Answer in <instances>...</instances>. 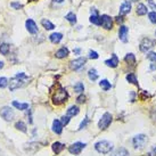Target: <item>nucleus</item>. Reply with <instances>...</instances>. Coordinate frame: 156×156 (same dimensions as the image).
Segmentation results:
<instances>
[{"label": "nucleus", "mask_w": 156, "mask_h": 156, "mask_svg": "<svg viewBox=\"0 0 156 156\" xmlns=\"http://www.w3.org/2000/svg\"><path fill=\"white\" fill-rule=\"evenodd\" d=\"M147 11H148V9L144 3H138V6H137V15L144 16V15L147 14Z\"/></svg>", "instance_id": "17"}, {"label": "nucleus", "mask_w": 156, "mask_h": 156, "mask_svg": "<svg viewBox=\"0 0 156 156\" xmlns=\"http://www.w3.org/2000/svg\"><path fill=\"white\" fill-rule=\"evenodd\" d=\"M155 35H156V31H155Z\"/></svg>", "instance_id": "51"}, {"label": "nucleus", "mask_w": 156, "mask_h": 156, "mask_svg": "<svg viewBox=\"0 0 156 156\" xmlns=\"http://www.w3.org/2000/svg\"><path fill=\"white\" fill-rule=\"evenodd\" d=\"M105 64H106L108 67H113V68H114V67H118V65H119V57H118L115 54H113L109 59L105 61Z\"/></svg>", "instance_id": "14"}, {"label": "nucleus", "mask_w": 156, "mask_h": 156, "mask_svg": "<svg viewBox=\"0 0 156 156\" xmlns=\"http://www.w3.org/2000/svg\"><path fill=\"white\" fill-rule=\"evenodd\" d=\"M64 147H65V146H64L63 144H61V142H58V141H56V142H54V144L51 145L53 152H54L55 154H59L63 149H64Z\"/></svg>", "instance_id": "18"}, {"label": "nucleus", "mask_w": 156, "mask_h": 156, "mask_svg": "<svg viewBox=\"0 0 156 156\" xmlns=\"http://www.w3.org/2000/svg\"><path fill=\"white\" fill-rule=\"evenodd\" d=\"M29 1H34V0H29Z\"/></svg>", "instance_id": "50"}, {"label": "nucleus", "mask_w": 156, "mask_h": 156, "mask_svg": "<svg viewBox=\"0 0 156 156\" xmlns=\"http://www.w3.org/2000/svg\"><path fill=\"white\" fill-rule=\"evenodd\" d=\"M7 86H8V80L6 78L0 76V88H6Z\"/></svg>", "instance_id": "35"}, {"label": "nucleus", "mask_w": 156, "mask_h": 156, "mask_svg": "<svg viewBox=\"0 0 156 156\" xmlns=\"http://www.w3.org/2000/svg\"><path fill=\"white\" fill-rule=\"evenodd\" d=\"M114 156H129V152H128L125 148L121 147V148H119V149L115 152Z\"/></svg>", "instance_id": "32"}, {"label": "nucleus", "mask_w": 156, "mask_h": 156, "mask_svg": "<svg viewBox=\"0 0 156 156\" xmlns=\"http://www.w3.org/2000/svg\"><path fill=\"white\" fill-rule=\"evenodd\" d=\"M128 34H129V28L125 25H121L119 30V38L122 42H128Z\"/></svg>", "instance_id": "11"}, {"label": "nucleus", "mask_w": 156, "mask_h": 156, "mask_svg": "<svg viewBox=\"0 0 156 156\" xmlns=\"http://www.w3.org/2000/svg\"><path fill=\"white\" fill-rule=\"evenodd\" d=\"M3 67V62H0V70Z\"/></svg>", "instance_id": "47"}, {"label": "nucleus", "mask_w": 156, "mask_h": 156, "mask_svg": "<svg viewBox=\"0 0 156 156\" xmlns=\"http://www.w3.org/2000/svg\"><path fill=\"white\" fill-rule=\"evenodd\" d=\"M90 22L95 25H101V18L98 16V14H91Z\"/></svg>", "instance_id": "24"}, {"label": "nucleus", "mask_w": 156, "mask_h": 156, "mask_svg": "<svg viewBox=\"0 0 156 156\" xmlns=\"http://www.w3.org/2000/svg\"><path fill=\"white\" fill-rule=\"evenodd\" d=\"M95 149L100 154H108L113 149V144L107 140H100L95 144Z\"/></svg>", "instance_id": "2"}, {"label": "nucleus", "mask_w": 156, "mask_h": 156, "mask_svg": "<svg viewBox=\"0 0 156 156\" xmlns=\"http://www.w3.org/2000/svg\"><path fill=\"white\" fill-rule=\"evenodd\" d=\"M54 1H55V2H58V3H61V2H63L64 0H54Z\"/></svg>", "instance_id": "46"}, {"label": "nucleus", "mask_w": 156, "mask_h": 156, "mask_svg": "<svg viewBox=\"0 0 156 156\" xmlns=\"http://www.w3.org/2000/svg\"><path fill=\"white\" fill-rule=\"evenodd\" d=\"M65 20L68 21L71 24H75L76 23V16L74 13H68L66 16H65Z\"/></svg>", "instance_id": "27"}, {"label": "nucleus", "mask_w": 156, "mask_h": 156, "mask_svg": "<svg viewBox=\"0 0 156 156\" xmlns=\"http://www.w3.org/2000/svg\"><path fill=\"white\" fill-rule=\"evenodd\" d=\"M68 98V94L66 91V89H64L62 87H58V89L56 90V93L53 95V104L58 106L64 104Z\"/></svg>", "instance_id": "1"}, {"label": "nucleus", "mask_w": 156, "mask_h": 156, "mask_svg": "<svg viewBox=\"0 0 156 156\" xmlns=\"http://www.w3.org/2000/svg\"><path fill=\"white\" fill-rule=\"evenodd\" d=\"M49 39H50V41H51L53 43H55V45H56V43H59L63 39V34L59 33V32H54V33H51V34L49 35Z\"/></svg>", "instance_id": "16"}, {"label": "nucleus", "mask_w": 156, "mask_h": 156, "mask_svg": "<svg viewBox=\"0 0 156 156\" xmlns=\"http://www.w3.org/2000/svg\"><path fill=\"white\" fill-rule=\"evenodd\" d=\"M112 119H113V116H112L111 113H105V114L101 116V119L99 120V122H98V128H99L100 130L107 129V128L109 126V124L112 123Z\"/></svg>", "instance_id": "4"}, {"label": "nucleus", "mask_w": 156, "mask_h": 156, "mask_svg": "<svg viewBox=\"0 0 156 156\" xmlns=\"http://www.w3.org/2000/svg\"><path fill=\"white\" fill-rule=\"evenodd\" d=\"M99 57V55L96 53V51H94V50H90L89 51V58H91V59H97Z\"/></svg>", "instance_id": "37"}, {"label": "nucleus", "mask_w": 156, "mask_h": 156, "mask_svg": "<svg viewBox=\"0 0 156 156\" xmlns=\"http://www.w3.org/2000/svg\"><path fill=\"white\" fill-rule=\"evenodd\" d=\"M79 112H80L79 107L73 105V106H71V107L67 109L66 115H68V116H75V115H78V114H79Z\"/></svg>", "instance_id": "22"}, {"label": "nucleus", "mask_w": 156, "mask_h": 156, "mask_svg": "<svg viewBox=\"0 0 156 156\" xmlns=\"http://www.w3.org/2000/svg\"><path fill=\"white\" fill-rule=\"evenodd\" d=\"M152 119H153L154 122H156V109H154V111L152 112Z\"/></svg>", "instance_id": "44"}, {"label": "nucleus", "mask_w": 156, "mask_h": 156, "mask_svg": "<svg viewBox=\"0 0 156 156\" xmlns=\"http://www.w3.org/2000/svg\"><path fill=\"white\" fill-rule=\"evenodd\" d=\"M74 90H75V93H78V94H82V93L84 91V86H83V83H82V82H78V83L74 86Z\"/></svg>", "instance_id": "31"}, {"label": "nucleus", "mask_w": 156, "mask_h": 156, "mask_svg": "<svg viewBox=\"0 0 156 156\" xmlns=\"http://www.w3.org/2000/svg\"><path fill=\"white\" fill-rule=\"evenodd\" d=\"M68 55V49L66 47H62L61 49H58L56 51V57L57 58H65Z\"/></svg>", "instance_id": "19"}, {"label": "nucleus", "mask_w": 156, "mask_h": 156, "mask_svg": "<svg viewBox=\"0 0 156 156\" xmlns=\"http://www.w3.org/2000/svg\"><path fill=\"white\" fill-rule=\"evenodd\" d=\"M131 11V2L129 0H125L122 2L121 7H120V14L121 15H126Z\"/></svg>", "instance_id": "13"}, {"label": "nucleus", "mask_w": 156, "mask_h": 156, "mask_svg": "<svg viewBox=\"0 0 156 156\" xmlns=\"http://www.w3.org/2000/svg\"><path fill=\"white\" fill-rule=\"evenodd\" d=\"M16 76H17V78H20V79H22V80H26V79H29V76H28L25 73H23V72L17 73V74H16Z\"/></svg>", "instance_id": "40"}, {"label": "nucleus", "mask_w": 156, "mask_h": 156, "mask_svg": "<svg viewBox=\"0 0 156 156\" xmlns=\"http://www.w3.org/2000/svg\"><path fill=\"white\" fill-rule=\"evenodd\" d=\"M9 49H10V47H9L8 43H1L0 45V53H1V55L7 56L9 54Z\"/></svg>", "instance_id": "26"}, {"label": "nucleus", "mask_w": 156, "mask_h": 156, "mask_svg": "<svg viewBox=\"0 0 156 156\" xmlns=\"http://www.w3.org/2000/svg\"><path fill=\"white\" fill-rule=\"evenodd\" d=\"M154 45H155V41L154 40H151V39H148V38H145V39H142V41L140 42V51H142V53H147L152 47H154Z\"/></svg>", "instance_id": "6"}, {"label": "nucleus", "mask_w": 156, "mask_h": 156, "mask_svg": "<svg viewBox=\"0 0 156 156\" xmlns=\"http://www.w3.org/2000/svg\"><path fill=\"white\" fill-rule=\"evenodd\" d=\"M15 128H16L17 130L22 131V132H26V131H28V129H26V124H25L24 122H22V121H18V122H16V124H15Z\"/></svg>", "instance_id": "29"}, {"label": "nucleus", "mask_w": 156, "mask_h": 156, "mask_svg": "<svg viewBox=\"0 0 156 156\" xmlns=\"http://www.w3.org/2000/svg\"><path fill=\"white\" fill-rule=\"evenodd\" d=\"M25 25H26V30L29 31V33L35 34V33L38 32V26H36V24H35V22H34L33 20H31V18L26 20Z\"/></svg>", "instance_id": "12"}, {"label": "nucleus", "mask_w": 156, "mask_h": 156, "mask_svg": "<svg viewBox=\"0 0 156 156\" xmlns=\"http://www.w3.org/2000/svg\"><path fill=\"white\" fill-rule=\"evenodd\" d=\"M148 5H149V7H151L152 9H156V3L153 0H148Z\"/></svg>", "instance_id": "43"}, {"label": "nucleus", "mask_w": 156, "mask_h": 156, "mask_svg": "<svg viewBox=\"0 0 156 156\" xmlns=\"http://www.w3.org/2000/svg\"><path fill=\"white\" fill-rule=\"evenodd\" d=\"M86 146H87V145H86L84 142L78 141V142L72 144V145L68 147V152H70L71 154H73V155H79V154L82 152V149H83Z\"/></svg>", "instance_id": "5"}, {"label": "nucleus", "mask_w": 156, "mask_h": 156, "mask_svg": "<svg viewBox=\"0 0 156 156\" xmlns=\"http://www.w3.org/2000/svg\"><path fill=\"white\" fill-rule=\"evenodd\" d=\"M148 18L153 24H156V11H151L148 14Z\"/></svg>", "instance_id": "34"}, {"label": "nucleus", "mask_w": 156, "mask_h": 156, "mask_svg": "<svg viewBox=\"0 0 156 156\" xmlns=\"http://www.w3.org/2000/svg\"><path fill=\"white\" fill-rule=\"evenodd\" d=\"M115 21H116V23H122V22H123V15L116 16V17H115Z\"/></svg>", "instance_id": "42"}, {"label": "nucleus", "mask_w": 156, "mask_h": 156, "mask_svg": "<svg viewBox=\"0 0 156 156\" xmlns=\"http://www.w3.org/2000/svg\"><path fill=\"white\" fill-rule=\"evenodd\" d=\"M101 26L105 29V30H111L113 28V21H112V17L104 14L101 15Z\"/></svg>", "instance_id": "10"}, {"label": "nucleus", "mask_w": 156, "mask_h": 156, "mask_svg": "<svg viewBox=\"0 0 156 156\" xmlns=\"http://www.w3.org/2000/svg\"><path fill=\"white\" fill-rule=\"evenodd\" d=\"M86 61H87L86 58L79 57V58H76V59H74V61H72V62L70 63V67H71V70H73V71H79L80 68H82V67L84 66Z\"/></svg>", "instance_id": "8"}, {"label": "nucleus", "mask_w": 156, "mask_h": 156, "mask_svg": "<svg viewBox=\"0 0 156 156\" xmlns=\"http://www.w3.org/2000/svg\"><path fill=\"white\" fill-rule=\"evenodd\" d=\"M23 83H24V82H23L22 79L15 76V78L10 79V82H9V90H10V91H15L16 89L21 88V87L23 86Z\"/></svg>", "instance_id": "9"}, {"label": "nucleus", "mask_w": 156, "mask_h": 156, "mask_svg": "<svg viewBox=\"0 0 156 156\" xmlns=\"http://www.w3.org/2000/svg\"><path fill=\"white\" fill-rule=\"evenodd\" d=\"M147 58H148L151 62L156 63V53H154V51H149V53H147Z\"/></svg>", "instance_id": "33"}, {"label": "nucleus", "mask_w": 156, "mask_h": 156, "mask_svg": "<svg viewBox=\"0 0 156 156\" xmlns=\"http://www.w3.org/2000/svg\"><path fill=\"white\" fill-rule=\"evenodd\" d=\"M145 156H154L153 154H147V155H145Z\"/></svg>", "instance_id": "48"}, {"label": "nucleus", "mask_w": 156, "mask_h": 156, "mask_svg": "<svg viewBox=\"0 0 156 156\" xmlns=\"http://www.w3.org/2000/svg\"><path fill=\"white\" fill-rule=\"evenodd\" d=\"M0 115L2 116V119H5L6 121H11L14 119V111L8 107V106H5L0 109Z\"/></svg>", "instance_id": "7"}, {"label": "nucleus", "mask_w": 156, "mask_h": 156, "mask_svg": "<svg viewBox=\"0 0 156 156\" xmlns=\"http://www.w3.org/2000/svg\"><path fill=\"white\" fill-rule=\"evenodd\" d=\"M147 141H148V138L145 134H137L132 139V144H133V147L136 149H142Z\"/></svg>", "instance_id": "3"}, {"label": "nucleus", "mask_w": 156, "mask_h": 156, "mask_svg": "<svg viewBox=\"0 0 156 156\" xmlns=\"http://www.w3.org/2000/svg\"><path fill=\"white\" fill-rule=\"evenodd\" d=\"M73 53H74L75 55H79V54L81 53V49H80V48H76V49H74V50H73Z\"/></svg>", "instance_id": "45"}, {"label": "nucleus", "mask_w": 156, "mask_h": 156, "mask_svg": "<svg viewBox=\"0 0 156 156\" xmlns=\"http://www.w3.org/2000/svg\"><path fill=\"white\" fill-rule=\"evenodd\" d=\"M71 116H68V115H66V116H62V120H61V122L63 123V125H66L68 122H70V119Z\"/></svg>", "instance_id": "38"}, {"label": "nucleus", "mask_w": 156, "mask_h": 156, "mask_svg": "<svg viewBox=\"0 0 156 156\" xmlns=\"http://www.w3.org/2000/svg\"><path fill=\"white\" fill-rule=\"evenodd\" d=\"M76 101H78L79 104L84 103V101H86V96H84V95H80V96L76 98Z\"/></svg>", "instance_id": "41"}, {"label": "nucleus", "mask_w": 156, "mask_h": 156, "mask_svg": "<svg viewBox=\"0 0 156 156\" xmlns=\"http://www.w3.org/2000/svg\"><path fill=\"white\" fill-rule=\"evenodd\" d=\"M88 123H89V119H88V118H84V119H83V121L81 122L80 126H79V130H82V129H84V128L88 125Z\"/></svg>", "instance_id": "36"}, {"label": "nucleus", "mask_w": 156, "mask_h": 156, "mask_svg": "<svg viewBox=\"0 0 156 156\" xmlns=\"http://www.w3.org/2000/svg\"><path fill=\"white\" fill-rule=\"evenodd\" d=\"M130 1H133V2H134V1H138V0H130Z\"/></svg>", "instance_id": "49"}, {"label": "nucleus", "mask_w": 156, "mask_h": 156, "mask_svg": "<svg viewBox=\"0 0 156 156\" xmlns=\"http://www.w3.org/2000/svg\"><path fill=\"white\" fill-rule=\"evenodd\" d=\"M63 123L59 121V120H54V122H53V131L55 132V133H57V134H61L63 132Z\"/></svg>", "instance_id": "15"}, {"label": "nucleus", "mask_w": 156, "mask_h": 156, "mask_svg": "<svg viewBox=\"0 0 156 156\" xmlns=\"http://www.w3.org/2000/svg\"><path fill=\"white\" fill-rule=\"evenodd\" d=\"M88 76H89V79L91 81H96L98 79V73H97V71L95 68H90L89 72H88Z\"/></svg>", "instance_id": "28"}, {"label": "nucleus", "mask_w": 156, "mask_h": 156, "mask_svg": "<svg viewBox=\"0 0 156 156\" xmlns=\"http://www.w3.org/2000/svg\"><path fill=\"white\" fill-rule=\"evenodd\" d=\"M124 61L128 63V64L134 65V64H136V57H134V55H133V54H128V55L125 56Z\"/></svg>", "instance_id": "30"}, {"label": "nucleus", "mask_w": 156, "mask_h": 156, "mask_svg": "<svg viewBox=\"0 0 156 156\" xmlns=\"http://www.w3.org/2000/svg\"><path fill=\"white\" fill-rule=\"evenodd\" d=\"M41 24H42V26H43L46 30H54V29H55V25H54L49 20H47V18H43V20L41 21Z\"/></svg>", "instance_id": "21"}, {"label": "nucleus", "mask_w": 156, "mask_h": 156, "mask_svg": "<svg viewBox=\"0 0 156 156\" xmlns=\"http://www.w3.org/2000/svg\"><path fill=\"white\" fill-rule=\"evenodd\" d=\"M126 81H128L129 83H132V84H134V86H138V80H137V78H136V75H134L133 73H129V74L126 75Z\"/></svg>", "instance_id": "25"}, {"label": "nucleus", "mask_w": 156, "mask_h": 156, "mask_svg": "<svg viewBox=\"0 0 156 156\" xmlns=\"http://www.w3.org/2000/svg\"><path fill=\"white\" fill-rule=\"evenodd\" d=\"M10 6H11L14 9H21V8L23 7L20 2H11V3H10Z\"/></svg>", "instance_id": "39"}, {"label": "nucleus", "mask_w": 156, "mask_h": 156, "mask_svg": "<svg viewBox=\"0 0 156 156\" xmlns=\"http://www.w3.org/2000/svg\"><path fill=\"white\" fill-rule=\"evenodd\" d=\"M13 106L20 111H25L29 108V104L28 103H18V101H13Z\"/></svg>", "instance_id": "20"}, {"label": "nucleus", "mask_w": 156, "mask_h": 156, "mask_svg": "<svg viewBox=\"0 0 156 156\" xmlns=\"http://www.w3.org/2000/svg\"><path fill=\"white\" fill-rule=\"evenodd\" d=\"M99 86H100L101 89L105 90V91H108V90L112 88V84H111V82H109L108 80H101V81L99 82Z\"/></svg>", "instance_id": "23"}]
</instances>
